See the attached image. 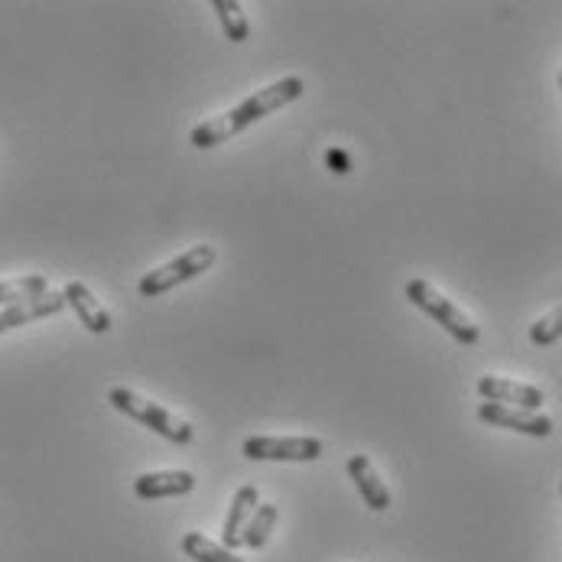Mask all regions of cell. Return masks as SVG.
I'll use <instances>...</instances> for the list:
<instances>
[{
  "mask_svg": "<svg viewBox=\"0 0 562 562\" xmlns=\"http://www.w3.org/2000/svg\"><path fill=\"white\" fill-rule=\"evenodd\" d=\"M303 91H306V85H303V79H296V76H286V79L273 81V85L254 91L250 98H244L241 104L232 108L228 114H218V117L199 124V127L189 134V144H192L195 150H212V147L225 144L228 137L247 131L250 124H257L260 117H267L270 111H280V108L293 104L296 98H303Z\"/></svg>",
  "mask_w": 562,
  "mask_h": 562,
  "instance_id": "cell-1",
  "label": "cell"
},
{
  "mask_svg": "<svg viewBox=\"0 0 562 562\" xmlns=\"http://www.w3.org/2000/svg\"><path fill=\"white\" fill-rule=\"evenodd\" d=\"M108 403H111L117 413H124V416L137 419L140 426L154 429L157 436L169 439V442H176V446H192V442H195V429H192V423L179 419V416H176V413H169L166 406L147 401V397L134 394V391H127V387H111Z\"/></svg>",
  "mask_w": 562,
  "mask_h": 562,
  "instance_id": "cell-2",
  "label": "cell"
},
{
  "mask_svg": "<svg viewBox=\"0 0 562 562\" xmlns=\"http://www.w3.org/2000/svg\"><path fill=\"white\" fill-rule=\"evenodd\" d=\"M406 300L416 306V310H423L429 319H436L459 345H475L479 338H482V328L475 325V319L469 316V313H462L452 300H446L432 283H426V280H409L406 283Z\"/></svg>",
  "mask_w": 562,
  "mask_h": 562,
  "instance_id": "cell-3",
  "label": "cell"
},
{
  "mask_svg": "<svg viewBox=\"0 0 562 562\" xmlns=\"http://www.w3.org/2000/svg\"><path fill=\"white\" fill-rule=\"evenodd\" d=\"M215 260H218V254H215L212 244H195V247H189L186 254H179L176 260H169V263H162L157 270H150V273L137 283V293H140L144 300H157L162 293H169V290H176V286L195 280L199 273L212 270Z\"/></svg>",
  "mask_w": 562,
  "mask_h": 562,
  "instance_id": "cell-4",
  "label": "cell"
},
{
  "mask_svg": "<svg viewBox=\"0 0 562 562\" xmlns=\"http://www.w3.org/2000/svg\"><path fill=\"white\" fill-rule=\"evenodd\" d=\"M241 452L250 462H316L325 446L316 436H250Z\"/></svg>",
  "mask_w": 562,
  "mask_h": 562,
  "instance_id": "cell-5",
  "label": "cell"
},
{
  "mask_svg": "<svg viewBox=\"0 0 562 562\" xmlns=\"http://www.w3.org/2000/svg\"><path fill=\"white\" fill-rule=\"evenodd\" d=\"M479 419L491 423V426H501V429H514V432H524V436H537V439H547L553 432V419L540 409H517V406H504V403H487L479 406Z\"/></svg>",
  "mask_w": 562,
  "mask_h": 562,
  "instance_id": "cell-6",
  "label": "cell"
},
{
  "mask_svg": "<svg viewBox=\"0 0 562 562\" xmlns=\"http://www.w3.org/2000/svg\"><path fill=\"white\" fill-rule=\"evenodd\" d=\"M479 394L487 403H504V406H517V409H540L547 403L540 387L520 384V381H510V378H494V374H484L479 381Z\"/></svg>",
  "mask_w": 562,
  "mask_h": 562,
  "instance_id": "cell-7",
  "label": "cell"
},
{
  "mask_svg": "<svg viewBox=\"0 0 562 562\" xmlns=\"http://www.w3.org/2000/svg\"><path fill=\"white\" fill-rule=\"evenodd\" d=\"M345 469H348V479L358 487L361 501H364L371 510L381 514V510L391 507V491H387V484L381 482V475H378V469H374V462H371L368 456H351Z\"/></svg>",
  "mask_w": 562,
  "mask_h": 562,
  "instance_id": "cell-8",
  "label": "cell"
},
{
  "mask_svg": "<svg viewBox=\"0 0 562 562\" xmlns=\"http://www.w3.org/2000/svg\"><path fill=\"white\" fill-rule=\"evenodd\" d=\"M66 310V296L63 293H43L36 300H26V303H16V306H3L0 310V335L10 331V328H20V325H30L36 319H49L56 313Z\"/></svg>",
  "mask_w": 562,
  "mask_h": 562,
  "instance_id": "cell-9",
  "label": "cell"
},
{
  "mask_svg": "<svg viewBox=\"0 0 562 562\" xmlns=\"http://www.w3.org/2000/svg\"><path fill=\"white\" fill-rule=\"evenodd\" d=\"M63 296H66V306H72L76 310V316L79 322L91 331V335H104V331H111V313L94 300V293L79 283V280H72V283H66V290H63Z\"/></svg>",
  "mask_w": 562,
  "mask_h": 562,
  "instance_id": "cell-10",
  "label": "cell"
},
{
  "mask_svg": "<svg viewBox=\"0 0 562 562\" xmlns=\"http://www.w3.org/2000/svg\"><path fill=\"white\" fill-rule=\"evenodd\" d=\"M257 504H260V491H257L254 484H244V487L235 491V501H232L228 520H225V533H222V547H225V550L244 547V527L250 524Z\"/></svg>",
  "mask_w": 562,
  "mask_h": 562,
  "instance_id": "cell-11",
  "label": "cell"
},
{
  "mask_svg": "<svg viewBox=\"0 0 562 562\" xmlns=\"http://www.w3.org/2000/svg\"><path fill=\"white\" fill-rule=\"evenodd\" d=\"M195 491L192 472H150L134 482V494L140 501H157V497H182Z\"/></svg>",
  "mask_w": 562,
  "mask_h": 562,
  "instance_id": "cell-12",
  "label": "cell"
},
{
  "mask_svg": "<svg viewBox=\"0 0 562 562\" xmlns=\"http://www.w3.org/2000/svg\"><path fill=\"white\" fill-rule=\"evenodd\" d=\"M43 293H49V280L43 273H26V277H16V280H0V306H16V303L36 300Z\"/></svg>",
  "mask_w": 562,
  "mask_h": 562,
  "instance_id": "cell-13",
  "label": "cell"
},
{
  "mask_svg": "<svg viewBox=\"0 0 562 562\" xmlns=\"http://www.w3.org/2000/svg\"><path fill=\"white\" fill-rule=\"evenodd\" d=\"M273 527H277V507L273 504H257L250 524L244 527V547L247 550H263L270 533H273Z\"/></svg>",
  "mask_w": 562,
  "mask_h": 562,
  "instance_id": "cell-14",
  "label": "cell"
},
{
  "mask_svg": "<svg viewBox=\"0 0 562 562\" xmlns=\"http://www.w3.org/2000/svg\"><path fill=\"white\" fill-rule=\"evenodd\" d=\"M182 553L192 562H244L241 557H235L232 550H225L222 543L205 540L202 533H186V537H182Z\"/></svg>",
  "mask_w": 562,
  "mask_h": 562,
  "instance_id": "cell-15",
  "label": "cell"
},
{
  "mask_svg": "<svg viewBox=\"0 0 562 562\" xmlns=\"http://www.w3.org/2000/svg\"><path fill=\"white\" fill-rule=\"evenodd\" d=\"M212 7H215V13H218V20H222L225 36H228L232 43H244L247 33H250V23H247V13H244L241 3H238V0H215Z\"/></svg>",
  "mask_w": 562,
  "mask_h": 562,
  "instance_id": "cell-16",
  "label": "cell"
},
{
  "mask_svg": "<svg viewBox=\"0 0 562 562\" xmlns=\"http://www.w3.org/2000/svg\"><path fill=\"white\" fill-rule=\"evenodd\" d=\"M560 335H562V310L550 313V316H543V319L530 328V341H533V345H553Z\"/></svg>",
  "mask_w": 562,
  "mask_h": 562,
  "instance_id": "cell-17",
  "label": "cell"
},
{
  "mask_svg": "<svg viewBox=\"0 0 562 562\" xmlns=\"http://www.w3.org/2000/svg\"><path fill=\"white\" fill-rule=\"evenodd\" d=\"M328 166H331V172H338V176H345L348 172V157L341 154V150H328Z\"/></svg>",
  "mask_w": 562,
  "mask_h": 562,
  "instance_id": "cell-18",
  "label": "cell"
},
{
  "mask_svg": "<svg viewBox=\"0 0 562 562\" xmlns=\"http://www.w3.org/2000/svg\"><path fill=\"white\" fill-rule=\"evenodd\" d=\"M560 85H562V76H560Z\"/></svg>",
  "mask_w": 562,
  "mask_h": 562,
  "instance_id": "cell-19",
  "label": "cell"
}]
</instances>
